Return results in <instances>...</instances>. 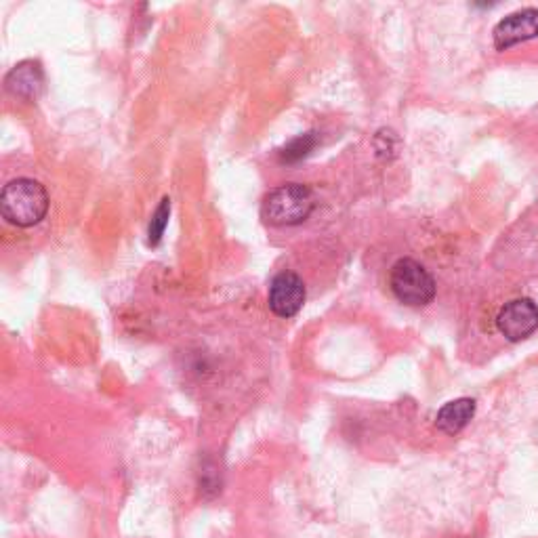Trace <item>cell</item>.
Listing matches in <instances>:
<instances>
[{"label": "cell", "mask_w": 538, "mask_h": 538, "mask_svg": "<svg viewBox=\"0 0 538 538\" xmlns=\"http://www.w3.org/2000/svg\"><path fill=\"white\" fill-rule=\"evenodd\" d=\"M5 87L13 97L34 101L38 95L43 93L45 87V74L43 68H40L38 61H22L17 64L5 78Z\"/></svg>", "instance_id": "52a82bcc"}, {"label": "cell", "mask_w": 538, "mask_h": 538, "mask_svg": "<svg viewBox=\"0 0 538 538\" xmlns=\"http://www.w3.org/2000/svg\"><path fill=\"white\" fill-rule=\"evenodd\" d=\"M47 211L49 194L45 185L36 179H13L0 192V213L11 225L34 227L47 217Z\"/></svg>", "instance_id": "6da1fadb"}, {"label": "cell", "mask_w": 538, "mask_h": 538, "mask_svg": "<svg viewBox=\"0 0 538 538\" xmlns=\"http://www.w3.org/2000/svg\"><path fill=\"white\" fill-rule=\"evenodd\" d=\"M316 143H318L316 133H305V135L293 139L291 143H286V146L280 150V160L282 162H297L312 152L316 148Z\"/></svg>", "instance_id": "9c48e42d"}, {"label": "cell", "mask_w": 538, "mask_h": 538, "mask_svg": "<svg viewBox=\"0 0 538 538\" xmlns=\"http://www.w3.org/2000/svg\"><path fill=\"white\" fill-rule=\"evenodd\" d=\"M169 217H171V200L162 198L156 213L152 215L150 227H148V240H150L152 246L160 244V240L164 236V230H167V225H169Z\"/></svg>", "instance_id": "30bf717a"}, {"label": "cell", "mask_w": 538, "mask_h": 538, "mask_svg": "<svg viewBox=\"0 0 538 538\" xmlns=\"http://www.w3.org/2000/svg\"><path fill=\"white\" fill-rule=\"evenodd\" d=\"M316 209L312 190L301 183H286L272 190L261 206V215L269 225H299Z\"/></svg>", "instance_id": "7a4b0ae2"}, {"label": "cell", "mask_w": 538, "mask_h": 538, "mask_svg": "<svg viewBox=\"0 0 538 538\" xmlns=\"http://www.w3.org/2000/svg\"><path fill=\"white\" fill-rule=\"evenodd\" d=\"M391 293L404 305L423 307L436 297V280L415 259H400L389 274Z\"/></svg>", "instance_id": "3957f363"}, {"label": "cell", "mask_w": 538, "mask_h": 538, "mask_svg": "<svg viewBox=\"0 0 538 538\" xmlns=\"http://www.w3.org/2000/svg\"><path fill=\"white\" fill-rule=\"evenodd\" d=\"M305 303V284L293 272L278 274L269 284V309L278 318H293Z\"/></svg>", "instance_id": "5b68a950"}, {"label": "cell", "mask_w": 538, "mask_h": 538, "mask_svg": "<svg viewBox=\"0 0 538 538\" xmlns=\"http://www.w3.org/2000/svg\"><path fill=\"white\" fill-rule=\"evenodd\" d=\"M496 326L511 341H524L538 328V307L530 299L509 301L496 318Z\"/></svg>", "instance_id": "277c9868"}, {"label": "cell", "mask_w": 538, "mask_h": 538, "mask_svg": "<svg viewBox=\"0 0 538 538\" xmlns=\"http://www.w3.org/2000/svg\"><path fill=\"white\" fill-rule=\"evenodd\" d=\"M473 415H475V402L469 398H459L440 408L436 425L440 431L448 433V436H454V433H459L461 429L467 427Z\"/></svg>", "instance_id": "ba28073f"}, {"label": "cell", "mask_w": 538, "mask_h": 538, "mask_svg": "<svg viewBox=\"0 0 538 538\" xmlns=\"http://www.w3.org/2000/svg\"><path fill=\"white\" fill-rule=\"evenodd\" d=\"M538 36V9H522L501 19L494 28V47L507 51Z\"/></svg>", "instance_id": "8992f818"}]
</instances>
